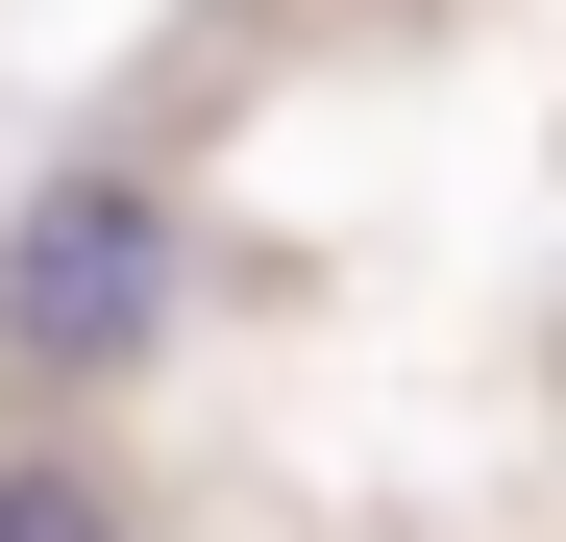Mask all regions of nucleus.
I'll list each match as a JSON object with an SVG mask.
<instances>
[{"instance_id":"obj_1","label":"nucleus","mask_w":566,"mask_h":542,"mask_svg":"<svg viewBox=\"0 0 566 542\" xmlns=\"http://www.w3.org/2000/svg\"><path fill=\"white\" fill-rule=\"evenodd\" d=\"M172 321V198L148 173H50L25 222H0V371L25 395H124Z\"/></svg>"},{"instance_id":"obj_2","label":"nucleus","mask_w":566,"mask_h":542,"mask_svg":"<svg viewBox=\"0 0 566 542\" xmlns=\"http://www.w3.org/2000/svg\"><path fill=\"white\" fill-rule=\"evenodd\" d=\"M0 542H148V518L74 469V444H0Z\"/></svg>"}]
</instances>
